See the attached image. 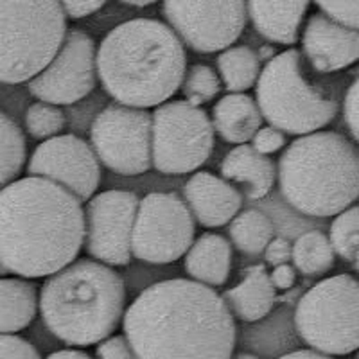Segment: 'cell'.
Masks as SVG:
<instances>
[{"label": "cell", "instance_id": "obj_1", "mask_svg": "<svg viewBox=\"0 0 359 359\" xmlns=\"http://www.w3.org/2000/svg\"><path fill=\"white\" fill-rule=\"evenodd\" d=\"M123 329L139 359H230L237 336L223 297L187 278L144 290L124 311Z\"/></svg>", "mask_w": 359, "mask_h": 359}, {"label": "cell", "instance_id": "obj_2", "mask_svg": "<svg viewBox=\"0 0 359 359\" xmlns=\"http://www.w3.org/2000/svg\"><path fill=\"white\" fill-rule=\"evenodd\" d=\"M85 241L81 201L40 176L0 191V264L22 278H43L78 259Z\"/></svg>", "mask_w": 359, "mask_h": 359}, {"label": "cell", "instance_id": "obj_3", "mask_svg": "<svg viewBox=\"0 0 359 359\" xmlns=\"http://www.w3.org/2000/svg\"><path fill=\"white\" fill-rule=\"evenodd\" d=\"M97 79L111 99L131 108H156L182 86L187 54L178 34L155 18H133L102 38Z\"/></svg>", "mask_w": 359, "mask_h": 359}, {"label": "cell", "instance_id": "obj_4", "mask_svg": "<svg viewBox=\"0 0 359 359\" xmlns=\"http://www.w3.org/2000/svg\"><path fill=\"white\" fill-rule=\"evenodd\" d=\"M45 327L72 347L110 338L126 311V287L108 264L79 259L47 277L38 298Z\"/></svg>", "mask_w": 359, "mask_h": 359}, {"label": "cell", "instance_id": "obj_5", "mask_svg": "<svg viewBox=\"0 0 359 359\" xmlns=\"http://www.w3.org/2000/svg\"><path fill=\"white\" fill-rule=\"evenodd\" d=\"M277 180L294 210L332 217L359 198V153L336 131L302 135L282 153Z\"/></svg>", "mask_w": 359, "mask_h": 359}, {"label": "cell", "instance_id": "obj_6", "mask_svg": "<svg viewBox=\"0 0 359 359\" xmlns=\"http://www.w3.org/2000/svg\"><path fill=\"white\" fill-rule=\"evenodd\" d=\"M67 15L57 0H0V83H29L62 47Z\"/></svg>", "mask_w": 359, "mask_h": 359}, {"label": "cell", "instance_id": "obj_7", "mask_svg": "<svg viewBox=\"0 0 359 359\" xmlns=\"http://www.w3.org/2000/svg\"><path fill=\"white\" fill-rule=\"evenodd\" d=\"M257 107L269 126L282 133L302 135L320 131L338 114V101L304 74V56L290 49L269 60L255 83Z\"/></svg>", "mask_w": 359, "mask_h": 359}, {"label": "cell", "instance_id": "obj_8", "mask_svg": "<svg viewBox=\"0 0 359 359\" xmlns=\"http://www.w3.org/2000/svg\"><path fill=\"white\" fill-rule=\"evenodd\" d=\"M294 327L309 348L347 355L359 348V280L339 273L314 284L294 309Z\"/></svg>", "mask_w": 359, "mask_h": 359}, {"label": "cell", "instance_id": "obj_9", "mask_svg": "<svg viewBox=\"0 0 359 359\" xmlns=\"http://www.w3.org/2000/svg\"><path fill=\"white\" fill-rule=\"evenodd\" d=\"M214 149L207 111L187 101H169L151 114V162L163 175H187L201 168Z\"/></svg>", "mask_w": 359, "mask_h": 359}, {"label": "cell", "instance_id": "obj_10", "mask_svg": "<svg viewBox=\"0 0 359 359\" xmlns=\"http://www.w3.org/2000/svg\"><path fill=\"white\" fill-rule=\"evenodd\" d=\"M196 224L176 192H149L139 201L131 255L149 264H171L194 243Z\"/></svg>", "mask_w": 359, "mask_h": 359}, {"label": "cell", "instance_id": "obj_11", "mask_svg": "<svg viewBox=\"0 0 359 359\" xmlns=\"http://www.w3.org/2000/svg\"><path fill=\"white\" fill-rule=\"evenodd\" d=\"M92 149L110 171L123 176L151 169V114L142 108L108 104L90 128Z\"/></svg>", "mask_w": 359, "mask_h": 359}, {"label": "cell", "instance_id": "obj_12", "mask_svg": "<svg viewBox=\"0 0 359 359\" xmlns=\"http://www.w3.org/2000/svg\"><path fill=\"white\" fill-rule=\"evenodd\" d=\"M162 15L182 43L201 54L232 47L248 20L246 0H163Z\"/></svg>", "mask_w": 359, "mask_h": 359}, {"label": "cell", "instance_id": "obj_13", "mask_svg": "<svg viewBox=\"0 0 359 359\" xmlns=\"http://www.w3.org/2000/svg\"><path fill=\"white\" fill-rule=\"evenodd\" d=\"M95 54V43L86 31L67 29L62 47L49 65L27 83L31 95L56 107L85 99L97 83Z\"/></svg>", "mask_w": 359, "mask_h": 359}, {"label": "cell", "instance_id": "obj_14", "mask_svg": "<svg viewBox=\"0 0 359 359\" xmlns=\"http://www.w3.org/2000/svg\"><path fill=\"white\" fill-rule=\"evenodd\" d=\"M139 198L130 191H104L88 200L85 208L86 252L108 266L131 262V236Z\"/></svg>", "mask_w": 359, "mask_h": 359}, {"label": "cell", "instance_id": "obj_15", "mask_svg": "<svg viewBox=\"0 0 359 359\" xmlns=\"http://www.w3.org/2000/svg\"><path fill=\"white\" fill-rule=\"evenodd\" d=\"M27 172L62 185L79 201L94 196L101 182L97 155L76 135H57L43 140L29 158Z\"/></svg>", "mask_w": 359, "mask_h": 359}, {"label": "cell", "instance_id": "obj_16", "mask_svg": "<svg viewBox=\"0 0 359 359\" xmlns=\"http://www.w3.org/2000/svg\"><path fill=\"white\" fill-rule=\"evenodd\" d=\"M302 56L322 74L338 72L359 62V29L327 17L311 15L302 34Z\"/></svg>", "mask_w": 359, "mask_h": 359}, {"label": "cell", "instance_id": "obj_17", "mask_svg": "<svg viewBox=\"0 0 359 359\" xmlns=\"http://www.w3.org/2000/svg\"><path fill=\"white\" fill-rule=\"evenodd\" d=\"M185 203L192 217L207 229L230 223L243 205L241 192L229 180L212 172H194L184 187Z\"/></svg>", "mask_w": 359, "mask_h": 359}, {"label": "cell", "instance_id": "obj_18", "mask_svg": "<svg viewBox=\"0 0 359 359\" xmlns=\"http://www.w3.org/2000/svg\"><path fill=\"white\" fill-rule=\"evenodd\" d=\"M311 0H246V11L253 27L278 45H293L300 36V25Z\"/></svg>", "mask_w": 359, "mask_h": 359}, {"label": "cell", "instance_id": "obj_19", "mask_svg": "<svg viewBox=\"0 0 359 359\" xmlns=\"http://www.w3.org/2000/svg\"><path fill=\"white\" fill-rule=\"evenodd\" d=\"M221 178L246 185L250 200H262L273 189L277 165L268 155H261L250 144H239L226 153L219 165Z\"/></svg>", "mask_w": 359, "mask_h": 359}, {"label": "cell", "instance_id": "obj_20", "mask_svg": "<svg viewBox=\"0 0 359 359\" xmlns=\"http://www.w3.org/2000/svg\"><path fill=\"white\" fill-rule=\"evenodd\" d=\"M275 287L269 280V273L262 264L250 266L243 275V280L226 290L221 297L229 306L230 313L243 322H259L271 313L275 306Z\"/></svg>", "mask_w": 359, "mask_h": 359}, {"label": "cell", "instance_id": "obj_21", "mask_svg": "<svg viewBox=\"0 0 359 359\" xmlns=\"http://www.w3.org/2000/svg\"><path fill=\"white\" fill-rule=\"evenodd\" d=\"M232 246L219 233H203L185 253V271L192 280L216 287L229 280Z\"/></svg>", "mask_w": 359, "mask_h": 359}, {"label": "cell", "instance_id": "obj_22", "mask_svg": "<svg viewBox=\"0 0 359 359\" xmlns=\"http://www.w3.org/2000/svg\"><path fill=\"white\" fill-rule=\"evenodd\" d=\"M212 126L224 142L246 144L257 133L262 115L255 99L246 94L223 95L212 108Z\"/></svg>", "mask_w": 359, "mask_h": 359}, {"label": "cell", "instance_id": "obj_23", "mask_svg": "<svg viewBox=\"0 0 359 359\" xmlns=\"http://www.w3.org/2000/svg\"><path fill=\"white\" fill-rule=\"evenodd\" d=\"M36 286L22 277H0V334L27 329L38 313Z\"/></svg>", "mask_w": 359, "mask_h": 359}, {"label": "cell", "instance_id": "obj_24", "mask_svg": "<svg viewBox=\"0 0 359 359\" xmlns=\"http://www.w3.org/2000/svg\"><path fill=\"white\" fill-rule=\"evenodd\" d=\"M216 65L224 88L232 94H243L255 86L261 74L257 53L250 49L248 45H237L221 50Z\"/></svg>", "mask_w": 359, "mask_h": 359}, {"label": "cell", "instance_id": "obj_25", "mask_svg": "<svg viewBox=\"0 0 359 359\" xmlns=\"http://www.w3.org/2000/svg\"><path fill=\"white\" fill-rule=\"evenodd\" d=\"M291 261L304 277H322L334 266L336 253L329 236L320 230H309L291 245Z\"/></svg>", "mask_w": 359, "mask_h": 359}, {"label": "cell", "instance_id": "obj_26", "mask_svg": "<svg viewBox=\"0 0 359 359\" xmlns=\"http://www.w3.org/2000/svg\"><path fill=\"white\" fill-rule=\"evenodd\" d=\"M233 246L246 255H259L273 239V223L261 210H245L237 214L229 226Z\"/></svg>", "mask_w": 359, "mask_h": 359}, {"label": "cell", "instance_id": "obj_27", "mask_svg": "<svg viewBox=\"0 0 359 359\" xmlns=\"http://www.w3.org/2000/svg\"><path fill=\"white\" fill-rule=\"evenodd\" d=\"M27 158L25 137L11 117L0 111V191L18 180Z\"/></svg>", "mask_w": 359, "mask_h": 359}, {"label": "cell", "instance_id": "obj_28", "mask_svg": "<svg viewBox=\"0 0 359 359\" xmlns=\"http://www.w3.org/2000/svg\"><path fill=\"white\" fill-rule=\"evenodd\" d=\"M332 250L343 261L354 262L359 248V205L336 214L329 233Z\"/></svg>", "mask_w": 359, "mask_h": 359}, {"label": "cell", "instance_id": "obj_29", "mask_svg": "<svg viewBox=\"0 0 359 359\" xmlns=\"http://www.w3.org/2000/svg\"><path fill=\"white\" fill-rule=\"evenodd\" d=\"M25 130L36 140H47L57 137L65 130L67 117L63 110L56 104L45 101L33 102L27 108L24 117Z\"/></svg>", "mask_w": 359, "mask_h": 359}, {"label": "cell", "instance_id": "obj_30", "mask_svg": "<svg viewBox=\"0 0 359 359\" xmlns=\"http://www.w3.org/2000/svg\"><path fill=\"white\" fill-rule=\"evenodd\" d=\"M185 101L192 107H203L221 92V79L212 67L200 63L185 72L182 81Z\"/></svg>", "mask_w": 359, "mask_h": 359}, {"label": "cell", "instance_id": "obj_31", "mask_svg": "<svg viewBox=\"0 0 359 359\" xmlns=\"http://www.w3.org/2000/svg\"><path fill=\"white\" fill-rule=\"evenodd\" d=\"M313 2L332 20L359 29V0H313Z\"/></svg>", "mask_w": 359, "mask_h": 359}, {"label": "cell", "instance_id": "obj_32", "mask_svg": "<svg viewBox=\"0 0 359 359\" xmlns=\"http://www.w3.org/2000/svg\"><path fill=\"white\" fill-rule=\"evenodd\" d=\"M0 359H41L33 343L17 334H0Z\"/></svg>", "mask_w": 359, "mask_h": 359}, {"label": "cell", "instance_id": "obj_33", "mask_svg": "<svg viewBox=\"0 0 359 359\" xmlns=\"http://www.w3.org/2000/svg\"><path fill=\"white\" fill-rule=\"evenodd\" d=\"M286 146V133H282L275 126L259 128L252 137V147L261 155H273Z\"/></svg>", "mask_w": 359, "mask_h": 359}, {"label": "cell", "instance_id": "obj_34", "mask_svg": "<svg viewBox=\"0 0 359 359\" xmlns=\"http://www.w3.org/2000/svg\"><path fill=\"white\" fill-rule=\"evenodd\" d=\"M343 117L351 135L359 144V78L347 88L343 99Z\"/></svg>", "mask_w": 359, "mask_h": 359}, {"label": "cell", "instance_id": "obj_35", "mask_svg": "<svg viewBox=\"0 0 359 359\" xmlns=\"http://www.w3.org/2000/svg\"><path fill=\"white\" fill-rule=\"evenodd\" d=\"M95 355L97 359H139L124 336H110L104 341L97 343Z\"/></svg>", "mask_w": 359, "mask_h": 359}, {"label": "cell", "instance_id": "obj_36", "mask_svg": "<svg viewBox=\"0 0 359 359\" xmlns=\"http://www.w3.org/2000/svg\"><path fill=\"white\" fill-rule=\"evenodd\" d=\"M57 2L62 4L67 18L79 20V18H86L97 13L108 0H57Z\"/></svg>", "mask_w": 359, "mask_h": 359}, {"label": "cell", "instance_id": "obj_37", "mask_svg": "<svg viewBox=\"0 0 359 359\" xmlns=\"http://www.w3.org/2000/svg\"><path fill=\"white\" fill-rule=\"evenodd\" d=\"M264 262L269 266L286 264L291 259V243L284 237H275L264 248Z\"/></svg>", "mask_w": 359, "mask_h": 359}, {"label": "cell", "instance_id": "obj_38", "mask_svg": "<svg viewBox=\"0 0 359 359\" xmlns=\"http://www.w3.org/2000/svg\"><path fill=\"white\" fill-rule=\"evenodd\" d=\"M269 280L273 284L275 290H290L294 286V280H297V269L291 264H280L275 266L273 271L269 273Z\"/></svg>", "mask_w": 359, "mask_h": 359}, {"label": "cell", "instance_id": "obj_39", "mask_svg": "<svg viewBox=\"0 0 359 359\" xmlns=\"http://www.w3.org/2000/svg\"><path fill=\"white\" fill-rule=\"evenodd\" d=\"M278 359H336L334 355H327L322 352H316L313 348H302V351H294L290 354L280 355Z\"/></svg>", "mask_w": 359, "mask_h": 359}, {"label": "cell", "instance_id": "obj_40", "mask_svg": "<svg viewBox=\"0 0 359 359\" xmlns=\"http://www.w3.org/2000/svg\"><path fill=\"white\" fill-rule=\"evenodd\" d=\"M47 359H97V358H92L90 354H86V352L83 351H78V348H63V351L53 352Z\"/></svg>", "mask_w": 359, "mask_h": 359}, {"label": "cell", "instance_id": "obj_41", "mask_svg": "<svg viewBox=\"0 0 359 359\" xmlns=\"http://www.w3.org/2000/svg\"><path fill=\"white\" fill-rule=\"evenodd\" d=\"M275 56H277V54H275V49L271 47V45H264V47H261V49H259V53H257L259 62L268 63L269 60H273Z\"/></svg>", "mask_w": 359, "mask_h": 359}, {"label": "cell", "instance_id": "obj_42", "mask_svg": "<svg viewBox=\"0 0 359 359\" xmlns=\"http://www.w3.org/2000/svg\"><path fill=\"white\" fill-rule=\"evenodd\" d=\"M118 2H123L126 6H133V8H146V6L156 4L158 0H118Z\"/></svg>", "mask_w": 359, "mask_h": 359}, {"label": "cell", "instance_id": "obj_43", "mask_svg": "<svg viewBox=\"0 0 359 359\" xmlns=\"http://www.w3.org/2000/svg\"><path fill=\"white\" fill-rule=\"evenodd\" d=\"M230 359H261V358H257V355H253V354H236Z\"/></svg>", "mask_w": 359, "mask_h": 359}, {"label": "cell", "instance_id": "obj_44", "mask_svg": "<svg viewBox=\"0 0 359 359\" xmlns=\"http://www.w3.org/2000/svg\"><path fill=\"white\" fill-rule=\"evenodd\" d=\"M354 262H355V271H358V275H359V248H358V253H355Z\"/></svg>", "mask_w": 359, "mask_h": 359}, {"label": "cell", "instance_id": "obj_45", "mask_svg": "<svg viewBox=\"0 0 359 359\" xmlns=\"http://www.w3.org/2000/svg\"><path fill=\"white\" fill-rule=\"evenodd\" d=\"M6 273H8V271H6V268L2 264H0V277H4Z\"/></svg>", "mask_w": 359, "mask_h": 359}, {"label": "cell", "instance_id": "obj_46", "mask_svg": "<svg viewBox=\"0 0 359 359\" xmlns=\"http://www.w3.org/2000/svg\"><path fill=\"white\" fill-rule=\"evenodd\" d=\"M355 352H358V354H355V359H359V348H358V351H355Z\"/></svg>", "mask_w": 359, "mask_h": 359}, {"label": "cell", "instance_id": "obj_47", "mask_svg": "<svg viewBox=\"0 0 359 359\" xmlns=\"http://www.w3.org/2000/svg\"><path fill=\"white\" fill-rule=\"evenodd\" d=\"M358 72H359V67H358Z\"/></svg>", "mask_w": 359, "mask_h": 359}]
</instances>
